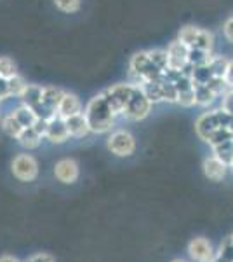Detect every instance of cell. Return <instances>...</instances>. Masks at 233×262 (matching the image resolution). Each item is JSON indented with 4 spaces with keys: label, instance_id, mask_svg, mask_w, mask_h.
Returning <instances> with one entry per match:
<instances>
[{
    "label": "cell",
    "instance_id": "cell-1",
    "mask_svg": "<svg viewBox=\"0 0 233 262\" xmlns=\"http://www.w3.org/2000/svg\"><path fill=\"white\" fill-rule=\"evenodd\" d=\"M84 116L87 119L91 133H107L115 124L117 117L112 108H110L103 93H99L94 98L89 100V103L86 105V111H84Z\"/></svg>",
    "mask_w": 233,
    "mask_h": 262
},
{
    "label": "cell",
    "instance_id": "cell-2",
    "mask_svg": "<svg viewBox=\"0 0 233 262\" xmlns=\"http://www.w3.org/2000/svg\"><path fill=\"white\" fill-rule=\"evenodd\" d=\"M231 124H233V116L226 114L223 108H218V111H211V112L202 114V116L197 119V122H195V131H197L200 140L207 142L216 129L223 128V126H228V128H230Z\"/></svg>",
    "mask_w": 233,
    "mask_h": 262
},
{
    "label": "cell",
    "instance_id": "cell-3",
    "mask_svg": "<svg viewBox=\"0 0 233 262\" xmlns=\"http://www.w3.org/2000/svg\"><path fill=\"white\" fill-rule=\"evenodd\" d=\"M151 111V101L146 98V95L139 86H134L133 95L127 101L122 116L129 121H143Z\"/></svg>",
    "mask_w": 233,
    "mask_h": 262
},
{
    "label": "cell",
    "instance_id": "cell-4",
    "mask_svg": "<svg viewBox=\"0 0 233 262\" xmlns=\"http://www.w3.org/2000/svg\"><path fill=\"white\" fill-rule=\"evenodd\" d=\"M11 171L19 182H33L39 177V163L32 154H18L11 163Z\"/></svg>",
    "mask_w": 233,
    "mask_h": 262
},
{
    "label": "cell",
    "instance_id": "cell-5",
    "mask_svg": "<svg viewBox=\"0 0 233 262\" xmlns=\"http://www.w3.org/2000/svg\"><path fill=\"white\" fill-rule=\"evenodd\" d=\"M107 147L113 156H117V158H129V156H133L134 150H136V138H134L129 131L120 129L110 135L107 140Z\"/></svg>",
    "mask_w": 233,
    "mask_h": 262
},
{
    "label": "cell",
    "instance_id": "cell-6",
    "mask_svg": "<svg viewBox=\"0 0 233 262\" xmlns=\"http://www.w3.org/2000/svg\"><path fill=\"white\" fill-rule=\"evenodd\" d=\"M133 90H134V84L125 82V84H115V86L103 91L105 98H107L110 108H112L115 116H122L127 101H129L131 95H133Z\"/></svg>",
    "mask_w": 233,
    "mask_h": 262
},
{
    "label": "cell",
    "instance_id": "cell-7",
    "mask_svg": "<svg viewBox=\"0 0 233 262\" xmlns=\"http://www.w3.org/2000/svg\"><path fill=\"white\" fill-rule=\"evenodd\" d=\"M188 51L181 40H172L167 46L165 53H167V69L174 72H183L188 67Z\"/></svg>",
    "mask_w": 233,
    "mask_h": 262
},
{
    "label": "cell",
    "instance_id": "cell-8",
    "mask_svg": "<svg viewBox=\"0 0 233 262\" xmlns=\"http://www.w3.org/2000/svg\"><path fill=\"white\" fill-rule=\"evenodd\" d=\"M54 177L65 185H70V184H75L80 177V168H79V163L71 158H65L61 161L56 163L54 166Z\"/></svg>",
    "mask_w": 233,
    "mask_h": 262
},
{
    "label": "cell",
    "instance_id": "cell-9",
    "mask_svg": "<svg viewBox=\"0 0 233 262\" xmlns=\"http://www.w3.org/2000/svg\"><path fill=\"white\" fill-rule=\"evenodd\" d=\"M150 65V56H148V51H139V53L134 54L129 61V77H131V84L134 86H143L145 81H143V75Z\"/></svg>",
    "mask_w": 233,
    "mask_h": 262
},
{
    "label": "cell",
    "instance_id": "cell-10",
    "mask_svg": "<svg viewBox=\"0 0 233 262\" xmlns=\"http://www.w3.org/2000/svg\"><path fill=\"white\" fill-rule=\"evenodd\" d=\"M188 253L195 262H213L216 257L213 245L205 238H193L188 243Z\"/></svg>",
    "mask_w": 233,
    "mask_h": 262
},
{
    "label": "cell",
    "instance_id": "cell-11",
    "mask_svg": "<svg viewBox=\"0 0 233 262\" xmlns=\"http://www.w3.org/2000/svg\"><path fill=\"white\" fill-rule=\"evenodd\" d=\"M45 138L53 143H63L70 138L68 128H66V122L63 117L54 116L47 121V129H45Z\"/></svg>",
    "mask_w": 233,
    "mask_h": 262
},
{
    "label": "cell",
    "instance_id": "cell-12",
    "mask_svg": "<svg viewBox=\"0 0 233 262\" xmlns=\"http://www.w3.org/2000/svg\"><path fill=\"white\" fill-rule=\"evenodd\" d=\"M63 95H65V91L59 90L56 86H45L42 88V107L45 108V111H49L53 116H58V105L59 101H61Z\"/></svg>",
    "mask_w": 233,
    "mask_h": 262
},
{
    "label": "cell",
    "instance_id": "cell-13",
    "mask_svg": "<svg viewBox=\"0 0 233 262\" xmlns=\"http://www.w3.org/2000/svg\"><path fill=\"white\" fill-rule=\"evenodd\" d=\"M80 112H82V103H80L79 96L73 95V93H65L58 105V116L63 117V119H68V117Z\"/></svg>",
    "mask_w": 233,
    "mask_h": 262
},
{
    "label": "cell",
    "instance_id": "cell-14",
    "mask_svg": "<svg viewBox=\"0 0 233 262\" xmlns=\"http://www.w3.org/2000/svg\"><path fill=\"white\" fill-rule=\"evenodd\" d=\"M204 175L207 177L209 180L213 182H221L224 177H226V171H228V166L224 163L219 161L216 156H211V158H205L204 159Z\"/></svg>",
    "mask_w": 233,
    "mask_h": 262
},
{
    "label": "cell",
    "instance_id": "cell-15",
    "mask_svg": "<svg viewBox=\"0 0 233 262\" xmlns=\"http://www.w3.org/2000/svg\"><path fill=\"white\" fill-rule=\"evenodd\" d=\"M65 122H66V128H68L70 137H73V138H84L87 133H91L84 112L68 117V119H65Z\"/></svg>",
    "mask_w": 233,
    "mask_h": 262
},
{
    "label": "cell",
    "instance_id": "cell-16",
    "mask_svg": "<svg viewBox=\"0 0 233 262\" xmlns=\"http://www.w3.org/2000/svg\"><path fill=\"white\" fill-rule=\"evenodd\" d=\"M19 100L23 101V105H27L30 108H35L42 100V86L37 84H28L27 90L23 91V95L19 96Z\"/></svg>",
    "mask_w": 233,
    "mask_h": 262
},
{
    "label": "cell",
    "instance_id": "cell-17",
    "mask_svg": "<svg viewBox=\"0 0 233 262\" xmlns=\"http://www.w3.org/2000/svg\"><path fill=\"white\" fill-rule=\"evenodd\" d=\"M16 140L19 142L21 147H24V149L32 150V149H37V147L40 145L42 142V135L37 133L33 128H24L23 131H21V135Z\"/></svg>",
    "mask_w": 233,
    "mask_h": 262
},
{
    "label": "cell",
    "instance_id": "cell-18",
    "mask_svg": "<svg viewBox=\"0 0 233 262\" xmlns=\"http://www.w3.org/2000/svg\"><path fill=\"white\" fill-rule=\"evenodd\" d=\"M213 154L219 159V161L224 163L228 168H230L231 163H233V138H231V140H226L223 143L214 145L213 147Z\"/></svg>",
    "mask_w": 233,
    "mask_h": 262
},
{
    "label": "cell",
    "instance_id": "cell-19",
    "mask_svg": "<svg viewBox=\"0 0 233 262\" xmlns=\"http://www.w3.org/2000/svg\"><path fill=\"white\" fill-rule=\"evenodd\" d=\"M193 91H195V100H197V105H202V107H207V105H211L216 98H218V96L211 91V88L207 86V84H195L193 82Z\"/></svg>",
    "mask_w": 233,
    "mask_h": 262
},
{
    "label": "cell",
    "instance_id": "cell-20",
    "mask_svg": "<svg viewBox=\"0 0 233 262\" xmlns=\"http://www.w3.org/2000/svg\"><path fill=\"white\" fill-rule=\"evenodd\" d=\"M12 116L21 122L23 128H32V126L35 124V121L39 119L37 114L33 112V108L27 107V105H21V107H18L16 111H12Z\"/></svg>",
    "mask_w": 233,
    "mask_h": 262
},
{
    "label": "cell",
    "instance_id": "cell-21",
    "mask_svg": "<svg viewBox=\"0 0 233 262\" xmlns=\"http://www.w3.org/2000/svg\"><path fill=\"white\" fill-rule=\"evenodd\" d=\"M2 129H4V133L7 135V137H11V138H18L19 135H21V131H23L24 128L21 126V122L16 119L12 114H9L7 117H4L2 119Z\"/></svg>",
    "mask_w": 233,
    "mask_h": 262
},
{
    "label": "cell",
    "instance_id": "cell-22",
    "mask_svg": "<svg viewBox=\"0 0 233 262\" xmlns=\"http://www.w3.org/2000/svg\"><path fill=\"white\" fill-rule=\"evenodd\" d=\"M211 51H202V49H197V48H190L188 51V65L190 67H202V65H207L211 60Z\"/></svg>",
    "mask_w": 233,
    "mask_h": 262
},
{
    "label": "cell",
    "instance_id": "cell-23",
    "mask_svg": "<svg viewBox=\"0 0 233 262\" xmlns=\"http://www.w3.org/2000/svg\"><path fill=\"white\" fill-rule=\"evenodd\" d=\"M143 90V93L146 95V98L153 103H159L162 101V81H157V82H146L143 86H139Z\"/></svg>",
    "mask_w": 233,
    "mask_h": 262
},
{
    "label": "cell",
    "instance_id": "cell-24",
    "mask_svg": "<svg viewBox=\"0 0 233 262\" xmlns=\"http://www.w3.org/2000/svg\"><path fill=\"white\" fill-rule=\"evenodd\" d=\"M228 63H230V60L224 56H211L209 63H207V67L211 69V72H213L214 77H224V74H226V69H228Z\"/></svg>",
    "mask_w": 233,
    "mask_h": 262
},
{
    "label": "cell",
    "instance_id": "cell-25",
    "mask_svg": "<svg viewBox=\"0 0 233 262\" xmlns=\"http://www.w3.org/2000/svg\"><path fill=\"white\" fill-rule=\"evenodd\" d=\"M198 30H200L198 27H193V25H186V27H183V28L179 30L177 40L183 42L186 48H193L195 39H197V35H198Z\"/></svg>",
    "mask_w": 233,
    "mask_h": 262
},
{
    "label": "cell",
    "instance_id": "cell-26",
    "mask_svg": "<svg viewBox=\"0 0 233 262\" xmlns=\"http://www.w3.org/2000/svg\"><path fill=\"white\" fill-rule=\"evenodd\" d=\"M213 44H214V37H213V33L207 32V30H202V28H200V30H198L197 39H195L193 48L202 49V51H211V49H213Z\"/></svg>",
    "mask_w": 233,
    "mask_h": 262
},
{
    "label": "cell",
    "instance_id": "cell-27",
    "mask_svg": "<svg viewBox=\"0 0 233 262\" xmlns=\"http://www.w3.org/2000/svg\"><path fill=\"white\" fill-rule=\"evenodd\" d=\"M7 86H9V96H19L23 95V91L27 90L28 84L24 82V79L21 75H12L11 79H7Z\"/></svg>",
    "mask_w": 233,
    "mask_h": 262
},
{
    "label": "cell",
    "instance_id": "cell-28",
    "mask_svg": "<svg viewBox=\"0 0 233 262\" xmlns=\"http://www.w3.org/2000/svg\"><path fill=\"white\" fill-rule=\"evenodd\" d=\"M233 138V133H231V128H228V126H223V128L216 129L213 135L209 137V140H207V143H209L211 147L218 145V143H223L226 140H231Z\"/></svg>",
    "mask_w": 233,
    "mask_h": 262
},
{
    "label": "cell",
    "instance_id": "cell-29",
    "mask_svg": "<svg viewBox=\"0 0 233 262\" xmlns=\"http://www.w3.org/2000/svg\"><path fill=\"white\" fill-rule=\"evenodd\" d=\"M148 56H150V61L153 63L157 69L160 70H167V53L165 49H151L148 51Z\"/></svg>",
    "mask_w": 233,
    "mask_h": 262
},
{
    "label": "cell",
    "instance_id": "cell-30",
    "mask_svg": "<svg viewBox=\"0 0 233 262\" xmlns=\"http://www.w3.org/2000/svg\"><path fill=\"white\" fill-rule=\"evenodd\" d=\"M18 74V69H16V63L12 58L9 56H2L0 58V77L4 79H11L12 75Z\"/></svg>",
    "mask_w": 233,
    "mask_h": 262
},
{
    "label": "cell",
    "instance_id": "cell-31",
    "mask_svg": "<svg viewBox=\"0 0 233 262\" xmlns=\"http://www.w3.org/2000/svg\"><path fill=\"white\" fill-rule=\"evenodd\" d=\"M162 101H169V103H177V90L174 82L162 79Z\"/></svg>",
    "mask_w": 233,
    "mask_h": 262
},
{
    "label": "cell",
    "instance_id": "cell-32",
    "mask_svg": "<svg viewBox=\"0 0 233 262\" xmlns=\"http://www.w3.org/2000/svg\"><path fill=\"white\" fill-rule=\"evenodd\" d=\"M54 6H56L59 11L71 14V12H77L80 9L82 0H54Z\"/></svg>",
    "mask_w": 233,
    "mask_h": 262
},
{
    "label": "cell",
    "instance_id": "cell-33",
    "mask_svg": "<svg viewBox=\"0 0 233 262\" xmlns=\"http://www.w3.org/2000/svg\"><path fill=\"white\" fill-rule=\"evenodd\" d=\"M177 103L183 105V107H193V105H197L193 88H190V90H186V91H181L179 95H177Z\"/></svg>",
    "mask_w": 233,
    "mask_h": 262
},
{
    "label": "cell",
    "instance_id": "cell-34",
    "mask_svg": "<svg viewBox=\"0 0 233 262\" xmlns=\"http://www.w3.org/2000/svg\"><path fill=\"white\" fill-rule=\"evenodd\" d=\"M221 108L226 114L233 116V90H228L226 93L223 95V103H221Z\"/></svg>",
    "mask_w": 233,
    "mask_h": 262
},
{
    "label": "cell",
    "instance_id": "cell-35",
    "mask_svg": "<svg viewBox=\"0 0 233 262\" xmlns=\"http://www.w3.org/2000/svg\"><path fill=\"white\" fill-rule=\"evenodd\" d=\"M223 32H224V37H226V40L233 44V16H230V18L224 21Z\"/></svg>",
    "mask_w": 233,
    "mask_h": 262
},
{
    "label": "cell",
    "instance_id": "cell-36",
    "mask_svg": "<svg viewBox=\"0 0 233 262\" xmlns=\"http://www.w3.org/2000/svg\"><path fill=\"white\" fill-rule=\"evenodd\" d=\"M224 82H226V86L233 90V60L228 63V69H226V74H224Z\"/></svg>",
    "mask_w": 233,
    "mask_h": 262
},
{
    "label": "cell",
    "instance_id": "cell-37",
    "mask_svg": "<svg viewBox=\"0 0 233 262\" xmlns=\"http://www.w3.org/2000/svg\"><path fill=\"white\" fill-rule=\"evenodd\" d=\"M9 98V86H7V79L0 77V101Z\"/></svg>",
    "mask_w": 233,
    "mask_h": 262
},
{
    "label": "cell",
    "instance_id": "cell-38",
    "mask_svg": "<svg viewBox=\"0 0 233 262\" xmlns=\"http://www.w3.org/2000/svg\"><path fill=\"white\" fill-rule=\"evenodd\" d=\"M28 262H54V260L47 253H37V255H33Z\"/></svg>",
    "mask_w": 233,
    "mask_h": 262
},
{
    "label": "cell",
    "instance_id": "cell-39",
    "mask_svg": "<svg viewBox=\"0 0 233 262\" xmlns=\"http://www.w3.org/2000/svg\"><path fill=\"white\" fill-rule=\"evenodd\" d=\"M0 262H19L16 257H12V255H2L0 257Z\"/></svg>",
    "mask_w": 233,
    "mask_h": 262
},
{
    "label": "cell",
    "instance_id": "cell-40",
    "mask_svg": "<svg viewBox=\"0 0 233 262\" xmlns=\"http://www.w3.org/2000/svg\"><path fill=\"white\" fill-rule=\"evenodd\" d=\"M171 262H186V260H181V259H174V260H171Z\"/></svg>",
    "mask_w": 233,
    "mask_h": 262
},
{
    "label": "cell",
    "instance_id": "cell-41",
    "mask_svg": "<svg viewBox=\"0 0 233 262\" xmlns=\"http://www.w3.org/2000/svg\"><path fill=\"white\" fill-rule=\"evenodd\" d=\"M230 168H231V173H233V163H231V166H230Z\"/></svg>",
    "mask_w": 233,
    "mask_h": 262
}]
</instances>
